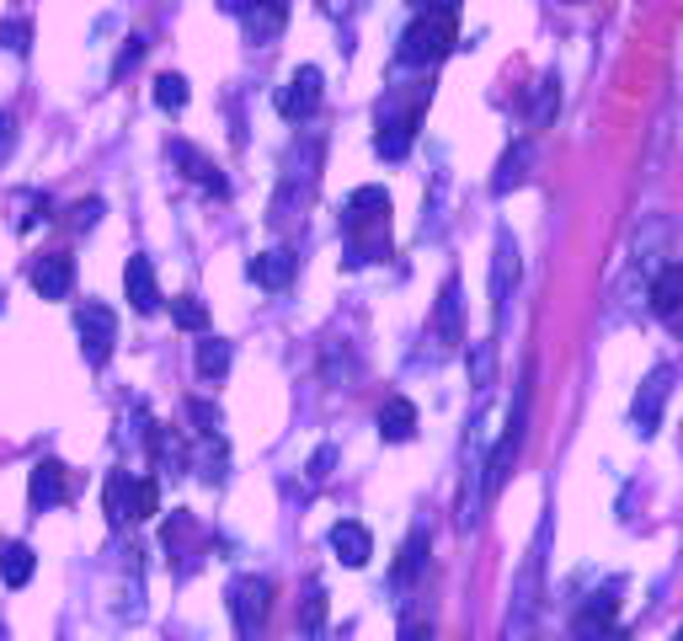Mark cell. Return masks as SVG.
Instances as JSON below:
<instances>
[{"label":"cell","instance_id":"obj_1","mask_svg":"<svg viewBox=\"0 0 683 641\" xmlns=\"http://www.w3.org/2000/svg\"><path fill=\"white\" fill-rule=\"evenodd\" d=\"M448 49H454V16H448V11H422V16L401 33L395 60L406 64V70H428V64H438Z\"/></svg>","mask_w":683,"mask_h":641},{"label":"cell","instance_id":"obj_2","mask_svg":"<svg viewBox=\"0 0 683 641\" xmlns=\"http://www.w3.org/2000/svg\"><path fill=\"white\" fill-rule=\"evenodd\" d=\"M529 380H534V375H523L518 395H513V412H507V428H502L497 449L486 454V498H497L502 487H507V476H513V465H518V454H523V433H529Z\"/></svg>","mask_w":683,"mask_h":641},{"label":"cell","instance_id":"obj_3","mask_svg":"<svg viewBox=\"0 0 683 641\" xmlns=\"http://www.w3.org/2000/svg\"><path fill=\"white\" fill-rule=\"evenodd\" d=\"M267 609H273V582L267 577H236L230 582V620H236V637L241 641H256L262 626H267Z\"/></svg>","mask_w":683,"mask_h":641},{"label":"cell","instance_id":"obj_4","mask_svg":"<svg viewBox=\"0 0 683 641\" xmlns=\"http://www.w3.org/2000/svg\"><path fill=\"white\" fill-rule=\"evenodd\" d=\"M315 161H320V144L311 150H300L294 161H289V172H283V183H278V198H273V225H289L300 209H305V198L315 192Z\"/></svg>","mask_w":683,"mask_h":641},{"label":"cell","instance_id":"obj_5","mask_svg":"<svg viewBox=\"0 0 683 641\" xmlns=\"http://www.w3.org/2000/svg\"><path fill=\"white\" fill-rule=\"evenodd\" d=\"M75 331H80V353L91 369H102L113 359V342H118V316L107 305H80L75 311Z\"/></svg>","mask_w":683,"mask_h":641},{"label":"cell","instance_id":"obj_6","mask_svg":"<svg viewBox=\"0 0 683 641\" xmlns=\"http://www.w3.org/2000/svg\"><path fill=\"white\" fill-rule=\"evenodd\" d=\"M668 395H673V369L668 364H657L641 390H635V406H630V428L641 433V439H652L657 428H662V406H668Z\"/></svg>","mask_w":683,"mask_h":641},{"label":"cell","instance_id":"obj_7","mask_svg":"<svg viewBox=\"0 0 683 641\" xmlns=\"http://www.w3.org/2000/svg\"><path fill=\"white\" fill-rule=\"evenodd\" d=\"M342 230L347 236H369V230H390V192L369 183V188H353L342 203Z\"/></svg>","mask_w":683,"mask_h":641},{"label":"cell","instance_id":"obj_8","mask_svg":"<svg viewBox=\"0 0 683 641\" xmlns=\"http://www.w3.org/2000/svg\"><path fill=\"white\" fill-rule=\"evenodd\" d=\"M320 97H326V75H320L315 64H300V70L289 75V86L278 91V113H283L289 124H305L315 108H320Z\"/></svg>","mask_w":683,"mask_h":641},{"label":"cell","instance_id":"obj_9","mask_svg":"<svg viewBox=\"0 0 683 641\" xmlns=\"http://www.w3.org/2000/svg\"><path fill=\"white\" fill-rule=\"evenodd\" d=\"M615 615H620V582H609L604 593H593L582 609H577V620H571V631L577 641H609V626H615Z\"/></svg>","mask_w":683,"mask_h":641},{"label":"cell","instance_id":"obj_10","mask_svg":"<svg viewBox=\"0 0 683 641\" xmlns=\"http://www.w3.org/2000/svg\"><path fill=\"white\" fill-rule=\"evenodd\" d=\"M422 102L428 97H417L406 113H395V118H384L379 113V134H374V150L384 155V161H401L406 150H412V139H417V124H422Z\"/></svg>","mask_w":683,"mask_h":641},{"label":"cell","instance_id":"obj_11","mask_svg":"<svg viewBox=\"0 0 683 641\" xmlns=\"http://www.w3.org/2000/svg\"><path fill=\"white\" fill-rule=\"evenodd\" d=\"M64 498H69V470H64L54 454L38 460V465L27 470V503H33L38 513H49V508H60Z\"/></svg>","mask_w":683,"mask_h":641},{"label":"cell","instance_id":"obj_12","mask_svg":"<svg viewBox=\"0 0 683 641\" xmlns=\"http://www.w3.org/2000/svg\"><path fill=\"white\" fill-rule=\"evenodd\" d=\"M513 284H518V241H513V230H497V252H492V316H497V326L507 320Z\"/></svg>","mask_w":683,"mask_h":641},{"label":"cell","instance_id":"obj_13","mask_svg":"<svg viewBox=\"0 0 683 641\" xmlns=\"http://www.w3.org/2000/svg\"><path fill=\"white\" fill-rule=\"evenodd\" d=\"M27 278H33L38 300H69V289H75V256L69 252L38 256V262L27 267Z\"/></svg>","mask_w":683,"mask_h":641},{"label":"cell","instance_id":"obj_14","mask_svg":"<svg viewBox=\"0 0 683 641\" xmlns=\"http://www.w3.org/2000/svg\"><path fill=\"white\" fill-rule=\"evenodd\" d=\"M294 273H300V256L289 252V247H267V252H256L246 262V278L256 284V289H289L294 284Z\"/></svg>","mask_w":683,"mask_h":641},{"label":"cell","instance_id":"obj_15","mask_svg":"<svg viewBox=\"0 0 683 641\" xmlns=\"http://www.w3.org/2000/svg\"><path fill=\"white\" fill-rule=\"evenodd\" d=\"M241 27H246V43H273L283 27H289V0H246L241 5Z\"/></svg>","mask_w":683,"mask_h":641},{"label":"cell","instance_id":"obj_16","mask_svg":"<svg viewBox=\"0 0 683 641\" xmlns=\"http://www.w3.org/2000/svg\"><path fill=\"white\" fill-rule=\"evenodd\" d=\"M433 337H438V348H459L465 342V289H459V278H448L443 294H438Z\"/></svg>","mask_w":683,"mask_h":641},{"label":"cell","instance_id":"obj_17","mask_svg":"<svg viewBox=\"0 0 683 641\" xmlns=\"http://www.w3.org/2000/svg\"><path fill=\"white\" fill-rule=\"evenodd\" d=\"M124 294L139 316H155V311H161V284H155V262H150V256H128Z\"/></svg>","mask_w":683,"mask_h":641},{"label":"cell","instance_id":"obj_18","mask_svg":"<svg viewBox=\"0 0 683 641\" xmlns=\"http://www.w3.org/2000/svg\"><path fill=\"white\" fill-rule=\"evenodd\" d=\"M326 540H331V551H337V562H342V567H369L374 535L358 524V518H337Z\"/></svg>","mask_w":683,"mask_h":641},{"label":"cell","instance_id":"obj_19","mask_svg":"<svg viewBox=\"0 0 683 641\" xmlns=\"http://www.w3.org/2000/svg\"><path fill=\"white\" fill-rule=\"evenodd\" d=\"M172 161L182 166V177H192L198 188H208L214 198H225V192H230L225 172H219V166H214V161H208V155H203L198 144H187V139H172Z\"/></svg>","mask_w":683,"mask_h":641},{"label":"cell","instance_id":"obj_20","mask_svg":"<svg viewBox=\"0 0 683 641\" xmlns=\"http://www.w3.org/2000/svg\"><path fill=\"white\" fill-rule=\"evenodd\" d=\"M379 439H384V444L417 439V406H412L406 395H390V401L379 406Z\"/></svg>","mask_w":683,"mask_h":641},{"label":"cell","instance_id":"obj_21","mask_svg":"<svg viewBox=\"0 0 683 641\" xmlns=\"http://www.w3.org/2000/svg\"><path fill=\"white\" fill-rule=\"evenodd\" d=\"M428 545H433V540H428V529L417 524V529L406 535V545H401V562H395V573H390V582H395V588H412L417 577L428 573Z\"/></svg>","mask_w":683,"mask_h":641},{"label":"cell","instance_id":"obj_22","mask_svg":"<svg viewBox=\"0 0 683 641\" xmlns=\"http://www.w3.org/2000/svg\"><path fill=\"white\" fill-rule=\"evenodd\" d=\"M33 573H38L33 545H27V540H5V545H0V582H5V588H27Z\"/></svg>","mask_w":683,"mask_h":641},{"label":"cell","instance_id":"obj_23","mask_svg":"<svg viewBox=\"0 0 683 641\" xmlns=\"http://www.w3.org/2000/svg\"><path fill=\"white\" fill-rule=\"evenodd\" d=\"M134 481H139V476H128V470H113V476L102 481V508H107V524H113V529L134 518Z\"/></svg>","mask_w":683,"mask_h":641},{"label":"cell","instance_id":"obj_24","mask_svg":"<svg viewBox=\"0 0 683 641\" xmlns=\"http://www.w3.org/2000/svg\"><path fill=\"white\" fill-rule=\"evenodd\" d=\"M529 161H534V144H529V139L507 144V155L497 161V177H492V192H497V198H507V192L529 177Z\"/></svg>","mask_w":683,"mask_h":641},{"label":"cell","instance_id":"obj_25","mask_svg":"<svg viewBox=\"0 0 683 641\" xmlns=\"http://www.w3.org/2000/svg\"><path fill=\"white\" fill-rule=\"evenodd\" d=\"M652 311H657V316H679L683 311V262L662 267V273L652 278Z\"/></svg>","mask_w":683,"mask_h":641},{"label":"cell","instance_id":"obj_26","mask_svg":"<svg viewBox=\"0 0 683 641\" xmlns=\"http://www.w3.org/2000/svg\"><path fill=\"white\" fill-rule=\"evenodd\" d=\"M300 637L305 641L326 637V588H320V582H305V599H300Z\"/></svg>","mask_w":683,"mask_h":641},{"label":"cell","instance_id":"obj_27","mask_svg":"<svg viewBox=\"0 0 683 641\" xmlns=\"http://www.w3.org/2000/svg\"><path fill=\"white\" fill-rule=\"evenodd\" d=\"M198 375H203V380H225V375H230V342H225V337H208V331H203V342H198Z\"/></svg>","mask_w":683,"mask_h":641},{"label":"cell","instance_id":"obj_28","mask_svg":"<svg viewBox=\"0 0 683 641\" xmlns=\"http://www.w3.org/2000/svg\"><path fill=\"white\" fill-rule=\"evenodd\" d=\"M556 108H560V80L556 75H540V80H534V97H529V124L545 128L556 118Z\"/></svg>","mask_w":683,"mask_h":641},{"label":"cell","instance_id":"obj_29","mask_svg":"<svg viewBox=\"0 0 683 641\" xmlns=\"http://www.w3.org/2000/svg\"><path fill=\"white\" fill-rule=\"evenodd\" d=\"M187 97H192V91H187V75H177V70H166V75L155 80V108H161V113H182Z\"/></svg>","mask_w":683,"mask_h":641},{"label":"cell","instance_id":"obj_30","mask_svg":"<svg viewBox=\"0 0 683 641\" xmlns=\"http://www.w3.org/2000/svg\"><path fill=\"white\" fill-rule=\"evenodd\" d=\"M172 320L182 326V331H208V305L198 300V294H182V300H172Z\"/></svg>","mask_w":683,"mask_h":641},{"label":"cell","instance_id":"obj_31","mask_svg":"<svg viewBox=\"0 0 683 641\" xmlns=\"http://www.w3.org/2000/svg\"><path fill=\"white\" fill-rule=\"evenodd\" d=\"M187 417L198 423V433H203V439H219V428H225L219 406H214V401H203V395H192V401H187Z\"/></svg>","mask_w":683,"mask_h":641},{"label":"cell","instance_id":"obj_32","mask_svg":"<svg viewBox=\"0 0 683 641\" xmlns=\"http://www.w3.org/2000/svg\"><path fill=\"white\" fill-rule=\"evenodd\" d=\"M492 364H497V342H476V353H470V380L481 385H492Z\"/></svg>","mask_w":683,"mask_h":641},{"label":"cell","instance_id":"obj_33","mask_svg":"<svg viewBox=\"0 0 683 641\" xmlns=\"http://www.w3.org/2000/svg\"><path fill=\"white\" fill-rule=\"evenodd\" d=\"M155 508H161V487L150 476H139L134 481V518H155Z\"/></svg>","mask_w":683,"mask_h":641},{"label":"cell","instance_id":"obj_34","mask_svg":"<svg viewBox=\"0 0 683 641\" xmlns=\"http://www.w3.org/2000/svg\"><path fill=\"white\" fill-rule=\"evenodd\" d=\"M27 38H33V27H27L22 16H5V22H0V49H11V54H27Z\"/></svg>","mask_w":683,"mask_h":641},{"label":"cell","instance_id":"obj_35","mask_svg":"<svg viewBox=\"0 0 683 641\" xmlns=\"http://www.w3.org/2000/svg\"><path fill=\"white\" fill-rule=\"evenodd\" d=\"M144 49H150V38H124V49H118V60H113V80H124L128 70L144 60Z\"/></svg>","mask_w":683,"mask_h":641},{"label":"cell","instance_id":"obj_36","mask_svg":"<svg viewBox=\"0 0 683 641\" xmlns=\"http://www.w3.org/2000/svg\"><path fill=\"white\" fill-rule=\"evenodd\" d=\"M331 470H337V444H320V449H315V454H311V465H305V476H311V487H320V481H326Z\"/></svg>","mask_w":683,"mask_h":641},{"label":"cell","instance_id":"obj_37","mask_svg":"<svg viewBox=\"0 0 683 641\" xmlns=\"http://www.w3.org/2000/svg\"><path fill=\"white\" fill-rule=\"evenodd\" d=\"M102 214H107V209H102V198H80V203L69 209V230H91Z\"/></svg>","mask_w":683,"mask_h":641},{"label":"cell","instance_id":"obj_38","mask_svg":"<svg viewBox=\"0 0 683 641\" xmlns=\"http://www.w3.org/2000/svg\"><path fill=\"white\" fill-rule=\"evenodd\" d=\"M11 150H16V118L0 108V161H11Z\"/></svg>","mask_w":683,"mask_h":641},{"label":"cell","instance_id":"obj_39","mask_svg":"<svg viewBox=\"0 0 683 641\" xmlns=\"http://www.w3.org/2000/svg\"><path fill=\"white\" fill-rule=\"evenodd\" d=\"M401 641H433V626H428V620H406V626H401Z\"/></svg>","mask_w":683,"mask_h":641},{"label":"cell","instance_id":"obj_40","mask_svg":"<svg viewBox=\"0 0 683 641\" xmlns=\"http://www.w3.org/2000/svg\"><path fill=\"white\" fill-rule=\"evenodd\" d=\"M417 5H428V11H448V16L459 11V0H417Z\"/></svg>","mask_w":683,"mask_h":641},{"label":"cell","instance_id":"obj_41","mask_svg":"<svg viewBox=\"0 0 683 641\" xmlns=\"http://www.w3.org/2000/svg\"><path fill=\"white\" fill-rule=\"evenodd\" d=\"M320 11L326 16H347V0H320Z\"/></svg>","mask_w":683,"mask_h":641},{"label":"cell","instance_id":"obj_42","mask_svg":"<svg viewBox=\"0 0 683 641\" xmlns=\"http://www.w3.org/2000/svg\"><path fill=\"white\" fill-rule=\"evenodd\" d=\"M673 641H683V626H679V631H673Z\"/></svg>","mask_w":683,"mask_h":641},{"label":"cell","instance_id":"obj_43","mask_svg":"<svg viewBox=\"0 0 683 641\" xmlns=\"http://www.w3.org/2000/svg\"><path fill=\"white\" fill-rule=\"evenodd\" d=\"M566 5H582V0H566Z\"/></svg>","mask_w":683,"mask_h":641},{"label":"cell","instance_id":"obj_44","mask_svg":"<svg viewBox=\"0 0 683 641\" xmlns=\"http://www.w3.org/2000/svg\"><path fill=\"white\" fill-rule=\"evenodd\" d=\"M0 641H5V631H0Z\"/></svg>","mask_w":683,"mask_h":641}]
</instances>
